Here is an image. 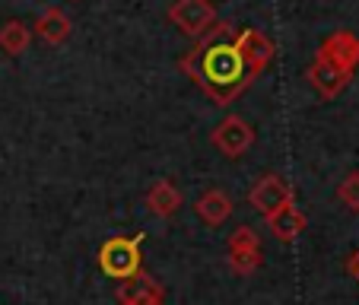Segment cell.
I'll use <instances>...</instances> for the list:
<instances>
[{"instance_id":"cell-1","label":"cell","mask_w":359,"mask_h":305,"mask_svg":"<svg viewBox=\"0 0 359 305\" xmlns=\"http://www.w3.org/2000/svg\"><path fill=\"white\" fill-rule=\"evenodd\" d=\"M178 67L197 83L201 93L210 95V102L219 109L236 102L248 89V83L255 80L248 74V64L238 51L236 32H232L229 22H217L207 35H201L197 45L178 61Z\"/></svg>"},{"instance_id":"cell-2","label":"cell","mask_w":359,"mask_h":305,"mask_svg":"<svg viewBox=\"0 0 359 305\" xmlns=\"http://www.w3.org/2000/svg\"><path fill=\"white\" fill-rule=\"evenodd\" d=\"M99 267L105 277L118 280V283H124V280L137 277V273L143 271V251H140V236H111L102 242L99 248Z\"/></svg>"},{"instance_id":"cell-3","label":"cell","mask_w":359,"mask_h":305,"mask_svg":"<svg viewBox=\"0 0 359 305\" xmlns=\"http://www.w3.org/2000/svg\"><path fill=\"white\" fill-rule=\"evenodd\" d=\"M169 22L188 39H201L217 26V7L210 0H175L169 7Z\"/></svg>"},{"instance_id":"cell-4","label":"cell","mask_w":359,"mask_h":305,"mask_svg":"<svg viewBox=\"0 0 359 305\" xmlns=\"http://www.w3.org/2000/svg\"><path fill=\"white\" fill-rule=\"evenodd\" d=\"M248 203H251V210L261 213V217L267 219L277 210H283L286 203H296L292 201V184L286 182L280 172H267V175H261L258 182L251 184Z\"/></svg>"},{"instance_id":"cell-5","label":"cell","mask_w":359,"mask_h":305,"mask_svg":"<svg viewBox=\"0 0 359 305\" xmlns=\"http://www.w3.org/2000/svg\"><path fill=\"white\" fill-rule=\"evenodd\" d=\"M210 143L226 159H242L255 143V128L242 115H226L217 128L210 130Z\"/></svg>"},{"instance_id":"cell-6","label":"cell","mask_w":359,"mask_h":305,"mask_svg":"<svg viewBox=\"0 0 359 305\" xmlns=\"http://www.w3.org/2000/svg\"><path fill=\"white\" fill-rule=\"evenodd\" d=\"M226 251H229V267L242 277L255 273L261 264H264V251H261V238L251 226H238L236 232L226 242Z\"/></svg>"},{"instance_id":"cell-7","label":"cell","mask_w":359,"mask_h":305,"mask_svg":"<svg viewBox=\"0 0 359 305\" xmlns=\"http://www.w3.org/2000/svg\"><path fill=\"white\" fill-rule=\"evenodd\" d=\"M236 45H238V51H242L245 64H248V74L251 76L264 74V70L271 67L273 55H277L273 41L267 39L264 32H258V29H242V32H236Z\"/></svg>"},{"instance_id":"cell-8","label":"cell","mask_w":359,"mask_h":305,"mask_svg":"<svg viewBox=\"0 0 359 305\" xmlns=\"http://www.w3.org/2000/svg\"><path fill=\"white\" fill-rule=\"evenodd\" d=\"M315 55L334 61L337 67H344L346 74H356V67H359V35L350 32V29H337V32H331L325 41H321Z\"/></svg>"},{"instance_id":"cell-9","label":"cell","mask_w":359,"mask_h":305,"mask_svg":"<svg viewBox=\"0 0 359 305\" xmlns=\"http://www.w3.org/2000/svg\"><path fill=\"white\" fill-rule=\"evenodd\" d=\"M309 83L315 86V93L321 95V99H334V95H340L346 86H350L353 74H346L344 67H337L334 61H327V57L315 55L312 67H309Z\"/></svg>"},{"instance_id":"cell-10","label":"cell","mask_w":359,"mask_h":305,"mask_svg":"<svg viewBox=\"0 0 359 305\" xmlns=\"http://www.w3.org/2000/svg\"><path fill=\"white\" fill-rule=\"evenodd\" d=\"M118 305H165V290L156 277H149L147 271H140L137 277L121 283Z\"/></svg>"},{"instance_id":"cell-11","label":"cell","mask_w":359,"mask_h":305,"mask_svg":"<svg viewBox=\"0 0 359 305\" xmlns=\"http://www.w3.org/2000/svg\"><path fill=\"white\" fill-rule=\"evenodd\" d=\"M32 32L39 35V39H45L48 45H64V41L70 39V32H74V20H70L61 7L51 4V7H45L39 16H35Z\"/></svg>"},{"instance_id":"cell-12","label":"cell","mask_w":359,"mask_h":305,"mask_svg":"<svg viewBox=\"0 0 359 305\" xmlns=\"http://www.w3.org/2000/svg\"><path fill=\"white\" fill-rule=\"evenodd\" d=\"M267 229H271V236L277 238V242L290 245L309 229V219H305V213L299 210L296 203H286L283 210H277L273 217H267Z\"/></svg>"},{"instance_id":"cell-13","label":"cell","mask_w":359,"mask_h":305,"mask_svg":"<svg viewBox=\"0 0 359 305\" xmlns=\"http://www.w3.org/2000/svg\"><path fill=\"white\" fill-rule=\"evenodd\" d=\"M194 213L201 217V223L207 226H223L232 217V197L223 188H207L194 201Z\"/></svg>"},{"instance_id":"cell-14","label":"cell","mask_w":359,"mask_h":305,"mask_svg":"<svg viewBox=\"0 0 359 305\" xmlns=\"http://www.w3.org/2000/svg\"><path fill=\"white\" fill-rule=\"evenodd\" d=\"M147 210L159 219H172L182 210V191L175 188L172 178H159V182L147 191Z\"/></svg>"},{"instance_id":"cell-15","label":"cell","mask_w":359,"mask_h":305,"mask_svg":"<svg viewBox=\"0 0 359 305\" xmlns=\"http://www.w3.org/2000/svg\"><path fill=\"white\" fill-rule=\"evenodd\" d=\"M29 41H32V29L22 20H7L0 26V51L7 57H20L22 51H29Z\"/></svg>"},{"instance_id":"cell-16","label":"cell","mask_w":359,"mask_h":305,"mask_svg":"<svg viewBox=\"0 0 359 305\" xmlns=\"http://www.w3.org/2000/svg\"><path fill=\"white\" fill-rule=\"evenodd\" d=\"M337 201L346 210L359 213V172H346V178L337 184Z\"/></svg>"},{"instance_id":"cell-17","label":"cell","mask_w":359,"mask_h":305,"mask_svg":"<svg viewBox=\"0 0 359 305\" xmlns=\"http://www.w3.org/2000/svg\"><path fill=\"white\" fill-rule=\"evenodd\" d=\"M346 273H350L353 280H359V251H353L350 258H346Z\"/></svg>"},{"instance_id":"cell-18","label":"cell","mask_w":359,"mask_h":305,"mask_svg":"<svg viewBox=\"0 0 359 305\" xmlns=\"http://www.w3.org/2000/svg\"><path fill=\"white\" fill-rule=\"evenodd\" d=\"M74 4H80V0H74Z\"/></svg>"}]
</instances>
